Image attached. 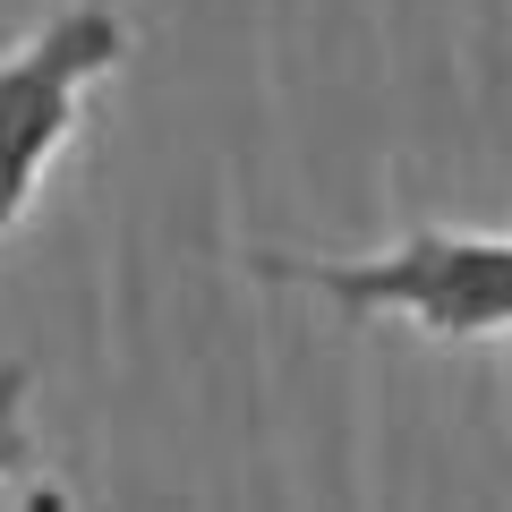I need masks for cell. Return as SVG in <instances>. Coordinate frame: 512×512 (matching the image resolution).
Masks as SVG:
<instances>
[{"mask_svg":"<svg viewBox=\"0 0 512 512\" xmlns=\"http://www.w3.org/2000/svg\"><path fill=\"white\" fill-rule=\"evenodd\" d=\"M26 393H35V376H26L18 359H0V487L35 470V436H26Z\"/></svg>","mask_w":512,"mask_h":512,"instance_id":"3957f363","label":"cell"},{"mask_svg":"<svg viewBox=\"0 0 512 512\" xmlns=\"http://www.w3.org/2000/svg\"><path fill=\"white\" fill-rule=\"evenodd\" d=\"M256 282L316 291L350 316H410L436 342H504L512 333V231H444L419 222L384 256H248Z\"/></svg>","mask_w":512,"mask_h":512,"instance_id":"6da1fadb","label":"cell"},{"mask_svg":"<svg viewBox=\"0 0 512 512\" xmlns=\"http://www.w3.org/2000/svg\"><path fill=\"white\" fill-rule=\"evenodd\" d=\"M128 60L120 0H77L43 18L18 52H0V239L18 231L43 197V171L86 120V94Z\"/></svg>","mask_w":512,"mask_h":512,"instance_id":"7a4b0ae2","label":"cell"}]
</instances>
